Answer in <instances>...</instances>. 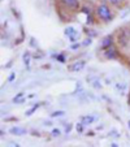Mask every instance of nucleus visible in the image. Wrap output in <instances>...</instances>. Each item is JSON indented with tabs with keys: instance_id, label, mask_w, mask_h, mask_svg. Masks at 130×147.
Here are the masks:
<instances>
[{
	"instance_id": "f257e3e1",
	"label": "nucleus",
	"mask_w": 130,
	"mask_h": 147,
	"mask_svg": "<svg viewBox=\"0 0 130 147\" xmlns=\"http://www.w3.org/2000/svg\"><path fill=\"white\" fill-rule=\"evenodd\" d=\"M96 13H98V16L103 20V21H105V22H108V21H111L112 20V13H111L109 8H108L105 4H102V5L98 7Z\"/></svg>"
},
{
	"instance_id": "f03ea898",
	"label": "nucleus",
	"mask_w": 130,
	"mask_h": 147,
	"mask_svg": "<svg viewBox=\"0 0 130 147\" xmlns=\"http://www.w3.org/2000/svg\"><path fill=\"white\" fill-rule=\"evenodd\" d=\"M85 65H86V61L81 60V61H77V63H74V64L69 65V68H68V69H69L70 72H81V70L85 68Z\"/></svg>"
},
{
	"instance_id": "7ed1b4c3",
	"label": "nucleus",
	"mask_w": 130,
	"mask_h": 147,
	"mask_svg": "<svg viewBox=\"0 0 130 147\" xmlns=\"http://www.w3.org/2000/svg\"><path fill=\"white\" fill-rule=\"evenodd\" d=\"M9 133L14 134V136H24V134H26V130L24 128H20V126H13L9 129Z\"/></svg>"
},
{
	"instance_id": "20e7f679",
	"label": "nucleus",
	"mask_w": 130,
	"mask_h": 147,
	"mask_svg": "<svg viewBox=\"0 0 130 147\" xmlns=\"http://www.w3.org/2000/svg\"><path fill=\"white\" fill-rule=\"evenodd\" d=\"M105 57L107 59H116L117 57V51L113 47H108V50L105 51Z\"/></svg>"
},
{
	"instance_id": "39448f33",
	"label": "nucleus",
	"mask_w": 130,
	"mask_h": 147,
	"mask_svg": "<svg viewBox=\"0 0 130 147\" xmlns=\"http://www.w3.org/2000/svg\"><path fill=\"white\" fill-rule=\"evenodd\" d=\"M119 42L122 46H125L127 43V35H126V31L125 30H121V33L119 34Z\"/></svg>"
},
{
	"instance_id": "423d86ee",
	"label": "nucleus",
	"mask_w": 130,
	"mask_h": 147,
	"mask_svg": "<svg viewBox=\"0 0 130 147\" xmlns=\"http://www.w3.org/2000/svg\"><path fill=\"white\" fill-rule=\"evenodd\" d=\"M112 36L109 35V36H105L104 39H103V42H102V47L103 48H108V47H111L112 46Z\"/></svg>"
},
{
	"instance_id": "0eeeda50",
	"label": "nucleus",
	"mask_w": 130,
	"mask_h": 147,
	"mask_svg": "<svg viewBox=\"0 0 130 147\" xmlns=\"http://www.w3.org/2000/svg\"><path fill=\"white\" fill-rule=\"evenodd\" d=\"M64 3L70 8H78V0H64Z\"/></svg>"
},
{
	"instance_id": "6e6552de",
	"label": "nucleus",
	"mask_w": 130,
	"mask_h": 147,
	"mask_svg": "<svg viewBox=\"0 0 130 147\" xmlns=\"http://www.w3.org/2000/svg\"><path fill=\"white\" fill-rule=\"evenodd\" d=\"M92 121H94V117L92 116H85V117H82V121L81 122H82L83 125H90Z\"/></svg>"
},
{
	"instance_id": "1a4fd4ad",
	"label": "nucleus",
	"mask_w": 130,
	"mask_h": 147,
	"mask_svg": "<svg viewBox=\"0 0 130 147\" xmlns=\"http://www.w3.org/2000/svg\"><path fill=\"white\" fill-rule=\"evenodd\" d=\"M74 34H77V31L74 30V29L70 26V28H67L65 29V35H68V36H72V35H74Z\"/></svg>"
},
{
	"instance_id": "9d476101",
	"label": "nucleus",
	"mask_w": 130,
	"mask_h": 147,
	"mask_svg": "<svg viewBox=\"0 0 130 147\" xmlns=\"http://www.w3.org/2000/svg\"><path fill=\"white\" fill-rule=\"evenodd\" d=\"M24 61H25V64L29 67V64H30V53H29V52L24 53Z\"/></svg>"
},
{
	"instance_id": "9b49d317",
	"label": "nucleus",
	"mask_w": 130,
	"mask_h": 147,
	"mask_svg": "<svg viewBox=\"0 0 130 147\" xmlns=\"http://www.w3.org/2000/svg\"><path fill=\"white\" fill-rule=\"evenodd\" d=\"M22 95H24L22 92H20V94L17 95V96L13 99V102H14V103H22V102H24V98H22Z\"/></svg>"
},
{
	"instance_id": "f8f14e48",
	"label": "nucleus",
	"mask_w": 130,
	"mask_h": 147,
	"mask_svg": "<svg viewBox=\"0 0 130 147\" xmlns=\"http://www.w3.org/2000/svg\"><path fill=\"white\" fill-rule=\"evenodd\" d=\"M63 115H64L63 111H57V112H53L51 116H52V117H59V116H63Z\"/></svg>"
},
{
	"instance_id": "ddd939ff",
	"label": "nucleus",
	"mask_w": 130,
	"mask_h": 147,
	"mask_svg": "<svg viewBox=\"0 0 130 147\" xmlns=\"http://www.w3.org/2000/svg\"><path fill=\"white\" fill-rule=\"evenodd\" d=\"M60 133H61V131L59 130V129H53V130H52V136L53 137H59V136H60Z\"/></svg>"
},
{
	"instance_id": "4468645a",
	"label": "nucleus",
	"mask_w": 130,
	"mask_h": 147,
	"mask_svg": "<svg viewBox=\"0 0 130 147\" xmlns=\"http://www.w3.org/2000/svg\"><path fill=\"white\" fill-rule=\"evenodd\" d=\"M36 107H38V106H34L33 108L30 109V111H28V112H26V116H30V115H33V112H34V111H35V109H36Z\"/></svg>"
},
{
	"instance_id": "2eb2a0df",
	"label": "nucleus",
	"mask_w": 130,
	"mask_h": 147,
	"mask_svg": "<svg viewBox=\"0 0 130 147\" xmlns=\"http://www.w3.org/2000/svg\"><path fill=\"white\" fill-rule=\"evenodd\" d=\"M69 38H70V42H75V39L78 38V33L74 34V35H72V36H69Z\"/></svg>"
},
{
	"instance_id": "dca6fc26",
	"label": "nucleus",
	"mask_w": 130,
	"mask_h": 147,
	"mask_svg": "<svg viewBox=\"0 0 130 147\" xmlns=\"http://www.w3.org/2000/svg\"><path fill=\"white\" fill-rule=\"evenodd\" d=\"M57 59L60 60V63H65V57H64L63 55H59V56H57Z\"/></svg>"
},
{
	"instance_id": "f3484780",
	"label": "nucleus",
	"mask_w": 130,
	"mask_h": 147,
	"mask_svg": "<svg viewBox=\"0 0 130 147\" xmlns=\"http://www.w3.org/2000/svg\"><path fill=\"white\" fill-rule=\"evenodd\" d=\"M82 122H79V124H77V131H82Z\"/></svg>"
},
{
	"instance_id": "a211bd4d",
	"label": "nucleus",
	"mask_w": 130,
	"mask_h": 147,
	"mask_svg": "<svg viewBox=\"0 0 130 147\" xmlns=\"http://www.w3.org/2000/svg\"><path fill=\"white\" fill-rule=\"evenodd\" d=\"M83 45H85V46H87V45H91V39H86V40L85 42H83Z\"/></svg>"
},
{
	"instance_id": "6ab92c4d",
	"label": "nucleus",
	"mask_w": 130,
	"mask_h": 147,
	"mask_svg": "<svg viewBox=\"0 0 130 147\" xmlns=\"http://www.w3.org/2000/svg\"><path fill=\"white\" fill-rule=\"evenodd\" d=\"M109 1H111L112 4H115V5H116V4L119 3V0H109Z\"/></svg>"
},
{
	"instance_id": "aec40b11",
	"label": "nucleus",
	"mask_w": 130,
	"mask_h": 147,
	"mask_svg": "<svg viewBox=\"0 0 130 147\" xmlns=\"http://www.w3.org/2000/svg\"><path fill=\"white\" fill-rule=\"evenodd\" d=\"M78 47H79V45H73V46H72V48H73V50H77Z\"/></svg>"
},
{
	"instance_id": "412c9836",
	"label": "nucleus",
	"mask_w": 130,
	"mask_h": 147,
	"mask_svg": "<svg viewBox=\"0 0 130 147\" xmlns=\"http://www.w3.org/2000/svg\"><path fill=\"white\" fill-rule=\"evenodd\" d=\"M70 128H72L70 125H68V126H67V133H69V131H70Z\"/></svg>"
},
{
	"instance_id": "4be33fe9",
	"label": "nucleus",
	"mask_w": 130,
	"mask_h": 147,
	"mask_svg": "<svg viewBox=\"0 0 130 147\" xmlns=\"http://www.w3.org/2000/svg\"><path fill=\"white\" fill-rule=\"evenodd\" d=\"M13 78H14V74H13V73H12V74L9 76V81H12V80H13Z\"/></svg>"
},
{
	"instance_id": "5701e85b",
	"label": "nucleus",
	"mask_w": 130,
	"mask_h": 147,
	"mask_svg": "<svg viewBox=\"0 0 130 147\" xmlns=\"http://www.w3.org/2000/svg\"><path fill=\"white\" fill-rule=\"evenodd\" d=\"M129 104H130V96H129Z\"/></svg>"
},
{
	"instance_id": "b1692460",
	"label": "nucleus",
	"mask_w": 130,
	"mask_h": 147,
	"mask_svg": "<svg viewBox=\"0 0 130 147\" xmlns=\"http://www.w3.org/2000/svg\"><path fill=\"white\" fill-rule=\"evenodd\" d=\"M129 128H130V121H129Z\"/></svg>"
},
{
	"instance_id": "393cba45",
	"label": "nucleus",
	"mask_w": 130,
	"mask_h": 147,
	"mask_svg": "<svg viewBox=\"0 0 130 147\" xmlns=\"http://www.w3.org/2000/svg\"><path fill=\"white\" fill-rule=\"evenodd\" d=\"M119 1H124V0H119Z\"/></svg>"
}]
</instances>
